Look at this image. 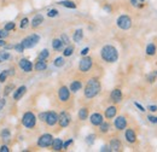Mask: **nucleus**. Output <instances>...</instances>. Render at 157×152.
<instances>
[{"mask_svg":"<svg viewBox=\"0 0 157 152\" xmlns=\"http://www.w3.org/2000/svg\"><path fill=\"white\" fill-rule=\"evenodd\" d=\"M15 28H16V23H13V22H9V23H6V24H5V29H6L7 32L13 30Z\"/></svg>","mask_w":157,"mask_h":152,"instance_id":"nucleus-39","label":"nucleus"},{"mask_svg":"<svg viewBox=\"0 0 157 152\" xmlns=\"http://www.w3.org/2000/svg\"><path fill=\"white\" fill-rule=\"evenodd\" d=\"M18 65H20V68L24 71V73H30V71L33 70V63H32L29 59H27V58H22V59H20Z\"/></svg>","mask_w":157,"mask_h":152,"instance_id":"nucleus-13","label":"nucleus"},{"mask_svg":"<svg viewBox=\"0 0 157 152\" xmlns=\"http://www.w3.org/2000/svg\"><path fill=\"white\" fill-rule=\"evenodd\" d=\"M7 35H9V33H7L6 29H1L0 30V39H5Z\"/></svg>","mask_w":157,"mask_h":152,"instance_id":"nucleus-47","label":"nucleus"},{"mask_svg":"<svg viewBox=\"0 0 157 152\" xmlns=\"http://www.w3.org/2000/svg\"><path fill=\"white\" fill-rule=\"evenodd\" d=\"M96 134H90V135H87L86 136V139H85V141H86V144L88 145V146H92L93 144H94V141H96Z\"/></svg>","mask_w":157,"mask_h":152,"instance_id":"nucleus-30","label":"nucleus"},{"mask_svg":"<svg viewBox=\"0 0 157 152\" xmlns=\"http://www.w3.org/2000/svg\"><path fill=\"white\" fill-rule=\"evenodd\" d=\"M78 116L80 121H86V120L88 118V109H87V108H81V109L78 110Z\"/></svg>","mask_w":157,"mask_h":152,"instance_id":"nucleus-27","label":"nucleus"},{"mask_svg":"<svg viewBox=\"0 0 157 152\" xmlns=\"http://www.w3.org/2000/svg\"><path fill=\"white\" fill-rule=\"evenodd\" d=\"M93 65V59L88 56H83L78 63V70L81 73H88Z\"/></svg>","mask_w":157,"mask_h":152,"instance_id":"nucleus-5","label":"nucleus"},{"mask_svg":"<svg viewBox=\"0 0 157 152\" xmlns=\"http://www.w3.org/2000/svg\"><path fill=\"white\" fill-rule=\"evenodd\" d=\"M145 53H146L147 57H155V56H156L157 47H156V45H155V42L147 44V46H146V48H145Z\"/></svg>","mask_w":157,"mask_h":152,"instance_id":"nucleus-18","label":"nucleus"},{"mask_svg":"<svg viewBox=\"0 0 157 152\" xmlns=\"http://www.w3.org/2000/svg\"><path fill=\"white\" fill-rule=\"evenodd\" d=\"M10 53L7 52V51H1L0 52V63H2V62H5V60H7V59H10Z\"/></svg>","mask_w":157,"mask_h":152,"instance_id":"nucleus-35","label":"nucleus"},{"mask_svg":"<svg viewBox=\"0 0 157 152\" xmlns=\"http://www.w3.org/2000/svg\"><path fill=\"white\" fill-rule=\"evenodd\" d=\"M81 88H82V82H81V81H78V80L73 81V82L70 83V87H69L70 92H73V93H76V92H78Z\"/></svg>","mask_w":157,"mask_h":152,"instance_id":"nucleus-23","label":"nucleus"},{"mask_svg":"<svg viewBox=\"0 0 157 152\" xmlns=\"http://www.w3.org/2000/svg\"><path fill=\"white\" fill-rule=\"evenodd\" d=\"M51 147H52L53 151H62L63 150V140L59 139V138L53 139V142H52Z\"/></svg>","mask_w":157,"mask_h":152,"instance_id":"nucleus-22","label":"nucleus"},{"mask_svg":"<svg viewBox=\"0 0 157 152\" xmlns=\"http://www.w3.org/2000/svg\"><path fill=\"white\" fill-rule=\"evenodd\" d=\"M53 136L51 134L46 133L40 135L39 139H38V146L39 147H51L52 142H53Z\"/></svg>","mask_w":157,"mask_h":152,"instance_id":"nucleus-7","label":"nucleus"},{"mask_svg":"<svg viewBox=\"0 0 157 152\" xmlns=\"http://www.w3.org/2000/svg\"><path fill=\"white\" fill-rule=\"evenodd\" d=\"M88 52H90V47H85L83 50H81V52H80V53H81V56L83 57V56H87V55H88Z\"/></svg>","mask_w":157,"mask_h":152,"instance_id":"nucleus-49","label":"nucleus"},{"mask_svg":"<svg viewBox=\"0 0 157 152\" xmlns=\"http://www.w3.org/2000/svg\"><path fill=\"white\" fill-rule=\"evenodd\" d=\"M144 2H145V0H139V5H138V9H143V6H144Z\"/></svg>","mask_w":157,"mask_h":152,"instance_id":"nucleus-55","label":"nucleus"},{"mask_svg":"<svg viewBox=\"0 0 157 152\" xmlns=\"http://www.w3.org/2000/svg\"><path fill=\"white\" fill-rule=\"evenodd\" d=\"M109 147H110V151H113V152L121 151V149H122V144H121L120 139H117V138L111 139L110 142H109Z\"/></svg>","mask_w":157,"mask_h":152,"instance_id":"nucleus-16","label":"nucleus"},{"mask_svg":"<svg viewBox=\"0 0 157 152\" xmlns=\"http://www.w3.org/2000/svg\"><path fill=\"white\" fill-rule=\"evenodd\" d=\"M90 122H91L92 126L99 127V126L104 122V116H103L101 114H99V112H94V114L91 115V117H90Z\"/></svg>","mask_w":157,"mask_h":152,"instance_id":"nucleus-14","label":"nucleus"},{"mask_svg":"<svg viewBox=\"0 0 157 152\" xmlns=\"http://www.w3.org/2000/svg\"><path fill=\"white\" fill-rule=\"evenodd\" d=\"M116 115H117V108L115 105H111V106H108L106 108L104 116H105L106 120H113V118L116 117Z\"/></svg>","mask_w":157,"mask_h":152,"instance_id":"nucleus-17","label":"nucleus"},{"mask_svg":"<svg viewBox=\"0 0 157 152\" xmlns=\"http://www.w3.org/2000/svg\"><path fill=\"white\" fill-rule=\"evenodd\" d=\"M147 121L152 124H157V116H154V115H149L147 116Z\"/></svg>","mask_w":157,"mask_h":152,"instance_id":"nucleus-41","label":"nucleus"},{"mask_svg":"<svg viewBox=\"0 0 157 152\" xmlns=\"http://www.w3.org/2000/svg\"><path fill=\"white\" fill-rule=\"evenodd\" d=\"M7 76H9V71H7V70L1 71V74H0V82H4V81L6 80Z\"/></svg>","mask_w":157,"mask_h":152,"instance_id":"nucleus-42","label":"nucleus"},{"mask_svg":"<svg viewBox=\"0 0 157 152\" xmlns=\"http://www.w3.org/2000/svg\"><path fill=\"white\" fill-rule=\"evenodd\" d=\"M64 64H65L64 56H63V57H57L55 60H53V65H55V66H57V68H62Z\"/></svg>","mask_w":157,"mask_h":152,"instance_id":"nucleus-29","label":"nucleus"},{"mask_svg":"<svg viewBox=\"0 0 157 152\" xmlns=\"http://www.w3.org/2000/svg\"><path fill=\"white\" fill-rule=\"evenodd\" d=\"M13 48H15V51H16L17 53H23V51H24V46L22 45V42L16 44V45L13 46Z\"/></svg>","mask_w":157,"mask_h":152,"instance_id":"nucleus-37","label":"nucleus"},{"mask_svg":"<svg viewBox=\"0 0 157 152\" xmlns=\"http://www.w3.org/2000/svg\"><path fill=\"white\" fill-rule=\"evenodd\" d=\"M22 124L28 129L34 128L35 124H36V116L30 111H27L22 117Z\"/></svg>","mask_w":157,"mask_h":152,"instance_id":"nucleus-3","label":"nucleus"},{"mask_svg":"<svg viewBox=\"0 0 157 152\" xmlns=\"http://www.w3.org/2000/svg\"><path fill=\"white\" fill-rule=\"evenodd\" d=\"M156 78H157V70H154L152 73H150L149 75H147V82L149 83H154L155 81H156Z\"/></svg>","mask_w":157,"mask_h":152,"instance_id":"nucleus-33","label":"nucleus"},{"mask_svg":"<svg viewBox=\"0 0 157 152\" xmlns=\"http://www.w3.org/2000/svg\"><path fill=\"white\" fill-rule=\"evenodd\" d=\"M6 46V41L4 39H0V47H5Z\"/></svg>","mask_w":157,"mask_h":152,"instance_id":"nucleus-54","label":"nucleus"},{"mask_svg":"<svg viewBox=\"0 0 157 152\" xmlns=\"http://www.w3.org/2000/svg\"><path fill=\"white\" fill-rule=\"evenodd\" d=\"M110 99H111V101H113V103H115V104L121 103V101H122V99H123L122 91H121L120 88H115V89H113V91H111V93H110Z\"/></svg>","mask_w":157,"mask_h":152,"instance_id":"nucleus-15","label":"nucleus"},{"mask_svg":"<svg viewBox=\"0 0 157 152\" xmlns=\"http://www.w3.org/2000/svg\"><path fill=\"white\" fill-rule=\"evenodd\" d=\"M134 105H136V108H137L140 112H145V111H146V109H145V108H144L141 104H139L138 101H134Z\"/></svg>","mask_w":157,"mask_h":152,"instance_id":"nucleus-44","label":"nucleus"},{"mask_svg":"<svg viewBox=\"0 0 157 152\" xmlns=\"http://www.w3.org/2000/svg\"><path fill=\"white\" fill-rule=\"evenodd\" d=\"M60 6H64V7H68V9H76V4L71 0H62L57 2Z\"/></svg>","mask_w":157,"mask_h":152,"instance_id":"nucleus-26","label":"nucleus"},{"mask_svg":"<svg viewBox=\"0 0 157 152\" xmlns=\"http://www.w3.org/2000/svg\"><path fill=\"white\" fill-rule=\"evenodd\" d=\"M124 139L128 144L133 145L136 144L138 140V136H137V132L133 129V128H126L124 129Z\"/></svg>","mask_w":157,"mask_h":152,"instance_id":"nucleus-8","label":"nucleus"},{"mask_svg":"<svg viewBox=\"0 0 157 152\" xmlns=\"http://www.w3.org/2000/svg\"><path fill=\"white\" fill-rule=\"evenodd\" d=\"M34 69L36 71H45L47 69V62L45 59H38L34 65Z\"/></svg>","mask_w":157,"mask_h":152,"instance_id":"nucleus-20","label":"nucleus"},{"mask_svg":"<svg viewBox=\"0 0 157 152\" xmlns=\"http://www.w3.org/2000/svg\"><path fill=\"white\" fill-rule=\"evenodd\" d=\"M63 47H64V44L62 42L60 39H53L52 40V48L55 51H62Z\"/></svg>","mask_w":157,"mask_h":152,"instance_id":"nucleus-24","label":"nucleus"},{"mask_svg":"<svg viewBox=\"0 0 157 152\" xmlns=\"http://www.w3.org/2000/svg\"><path fill=\"white\" fill-rule=\"evenodd\" d=\"M104 10H105L106 12H109V13L113 11V9H111V6H110V5H104Z\"/></svg>","mask_w":157,"mask_h":152,"instance_id":"nucleus-53","label":"nucleus"},{"mask_svg":"<svg viewBox=\"0 0 157 152\" xmlns=\"http://www.w3.org/2000/svg\"><path fill=\"white\" fill-rule=\"evenodd\" d=\"M73 142H74V140H73V139H69V140H67L65 142H63V150H67V149H68Z\"/></svg>","mask_w":157,"mask_h":152,"instance_id":"nucleus-43","label":"nucleus"},{"mask_svg":"<svg viewBox=\"0 0 157 152\" xmlns=\"http://www.w3.org/2000/svg\"><path fill=\"white\" fill-rule=\"evenodd\" d=\"M25 92H27V87H25V86L18 87V88L13 92V99H15V100H20L21 98L25 94Z\"/></svg>","mask_w":157,"mask_h":152,"instance_id":"nucleus-21","label":"nucleus"},{"mask_svg":"<svg viewBox=\"0 0 157 152\" xmlns=\"http://www.w3.org/2000/svg\"><path fill=\"white\" fill-rule=\"evenodd\" d=\"M129 2H131V5L134 6V7H138V5H139V0H129Z\"/></svg>","mask_w":157,"mask_h":152,"instance_id":"nucleus-51","label":"nucleus"},{"mask_svg":"<svg viewBox=\"0 0 157 152\" xmlns=\"http://www.w3.org/2000/svg\"><path fill=\"white\" fill-rule=\"evenodd\" d=\"M100 56H101V59L106 63H115L118 59L117 48L113 45H105L100 50Z\"/></svg>","mask_w":157,"mask_h":152,"instance_id":"nucleus-2","label":"nucleus"},{"mask_svg":"<svg viewBox=\"0 0 157 152\" xmlns=\"http://www.w3.org/2000/svg\"><path fill=\"white\" fill-rule=\"evenodd\" d=\"M100 151L101 152H110V147H109V145H104V146L100 149Z\"/></svg>","mask_w":157,"mask_h":152,"instance_id":"nucleus-50","label":"nucleus"},{"mask_svg":"<svg viewBox=\"0 0 157 152\" xmlns=\"http://www.w3.org/2000/svg\"><path fill=\"white\" fill-rule=\"evenodd\" d=\"M60 40H62V42L64 44V45H69L70 44V39H69V36L67 35V34H62V36H60Z\"/></svg>","mask_w":157,"mask_h":152,"instance_id":"nucleus-40","label":"nucleus"},{"mask_svg":"<svg viewBox=\"0 0 157 152\" xmlns=\"http://www.w3.org/2000/svg\"><path fill=\"white\" fill-rule=\"evenodd\" d=\"M42 23H44V16H42V15H40V13H38V15H35V16L33 17L30 25H32V28H34V29H35V28L40 27Z\"/></svg>","mask_w":157,"mask_h":152,"instance_id":"nucleus-19","label":"nucleus"},{"mask_svg":"<svg viewBox=\"0 0 157 152\" xmlns=\"http://www.w3.org/2000/svg\"><path fill=\"white\" fill-rule=\"evenodd\" d=\"M28 24H29V19L27 18V17H24V18L21 19V23H20V27L22 29H25L27 27H28Z\"/></svg>","mask_w":157,"mask_h":152,"instance_id":"nucleus-38","label":"nucleus"},{"mask_svg":"<svg viewBox=\"0 0 157 152\" xmlns=\"http://www.w3.org/2000/svg\"><path fill=\"white\" fill-rule=\"evenodd\" d=\"M71 122V117L70 115L68 114L67 111H62L59 114V118H58V124L60 128H67Z\"/></svg>","mask_w":157,"mask_h":152,"instance_id":"nucleus-9","label":"nucleus"},{"mask_svg":"<svg viewBox=\"0 0 157 152\" xmlns=\"http://www.w3.org/2000/svg\"><path fill=\"white\" fill-rule=\"evenodd\" d=\"M10 150H9V147L6 146V145H2L1 147H0V152H9Z\"/></svg>","mask_w":157,"mask_h":152,"instance_id":"nucleus-52","label":"nucleus"},{"mask_svg":"<svg viewBox=\"0 0 157 152\" xmlns=\"http://www.w3.org/2000/svg\"><path fill=\"white\" fill-rule=\"evenodd\" d=\"M116 24H117V27L120 29H122V30H128V29H131L132 28V18L129 17V16H127V15H121L117 19H116Z\"/></svg>","mask_w":157,"mask_h":152,"instance_id":"nucleus-4","label":"nucleus"},{"mask_svg":"<svg viewBox=\"0 0 157 152\" xmlns=\"http://www.w3.org/2000/svg\"><path fill=\"white\" fill-rule=\"evenodd\" d=\"M147 110H149L150 112H152V114H154V112H156L157 105H149V106H147Z\"/></svg>","mask_w":157,"mask_h":152,"instance_id":"nucleus-48","label":"nucleus"},{"mask_svg":"<svg viewBox=\"0 0 157 152\" xmlns=\"http://www.w3.org/2000/svg\"><path fill=\"white\" fill-rule=\"evenodd\" d=\"M58 10H56V9H52V10H48V12H47V16L50 17V18H53V17H57L58 16Z\"/></svg>","mask_w":157,"mask_h":152,"instance_id":"nucleus-36","label":"nucleus"},{"mask_svg":"<svg viewBox=\"0 0 157 152\" xmlns=\"http://www.w3.org/2000/svg\"><path fill=\"white\" fill-rule=\"evenodd\" d=\"M58 118H59V115L56 111H47V117H46L45 123L48 127H55L58 123Z\"/></svg>","mask_w":157,"mask_h":152,"instance_id":"nucleus-10","label":"nucleus"},{"mask_svg":"<svg viewBox=\"0 0 157 152\" xmlns=\"http://www.w3.org/2000/svg\"><path fill=\"white\" fill-rule=\"evenodd\" d=\"M83 39V30L82 29H76L74 32V35H73V40L76 42V44H80Z\"/></svg>","mask_w":157,"mask_h":152,"instance_id":"nucleus-25","label":"nucleus"},{"mask_svg":"<svg viewBox=\"0 0 157 152\" xmlns=\"http://www.w3.org/2000/svg\"><path fill=\"white\" fill-rule=\"evenodd\" d=\"M0 136H1V139H2V140H10L11 133H10V131H9L7 128H5V129H2V131H1Z\"/></svg>","mask_w":157,"mask_h":152,"instance_id":"nucleus-32","label":"nucleus"},{"mask_svg":"<svg viewBox=\"0 0 157 152\" xmlns=\"http://www.w3.org/2000/svg\"><path fill=\"white\" fill-rule=\"evenodd\" d=\"M99 131L101 134H106L109 131H110V123L108 122H103L100 126H99Z\"/></svg>","mask_w":157,"mask_h":152,"instance_id":"nucleus-28","label":"nucleus"},{"mask_svg":"<svg viewBox=\"0 0 157 152\" xmlns=\"http://www.w3.org/2000/svg\"><path fill=\"white\" fill-rule=\"evenodd\" d=\"M73 53H74V47H73V46H69V45H68V46L63 50V56H64V57H70Z\"/></svg>","mask_w":157,"mask_h":152,"instance_id":"nucleus-31","label":"nucleus"},{"mask_svg":"<svg viewBox=\"0 0 157 152\" xmlns=\"http://www.w3.org/2000/svg\"><path fill=\"white\" fill-rule=\"evenodd\" d=\"M101 91V85H100V81L96 77H92L87 81L86 86H85V91H83V95L87 98V99H92L94 97L100 93Z\"/></svg>","mask_w":157,"mask_h":152,"instance_id":"nucleus-1","label":"nucleus"},{"mask_svg":"<svg viewBox=\"0 0 157 152\" xmlns=\"http://www.w3.org/2000/svg\"><path fill=\"white\" fill-rule=\"evenodd\" d=\"M48 57H50V51H48L47 48H45V50H42V51L39 53L38 59H45V60H46Z\"/></svg>","mask_w":157,"mask_h":152,"instance_id":"nucleus-34","label":"nucleus"},{"mask_svg":"<svg viewBox=\"0 0 157 152\" xmlns=\"http://www.w3.org/2000/svg\"><path fill=\"white\" fill-rule=\"evenodd\" d=\"M40 41V36L38 34H32L27 38H24L21 42L24 46V48H33L34 46H36Z\"/></svg>","mask_w":157,"mask_h":152,"instance_id":"nucleus-6","label":"nucleus"},{"mask_svg":"<svg viewBox=\"0 0 157 152\" xmlns=\"http://www.w3.org/2000/svg\"><path fill=\"white\" fill-rule=\"evenodd\" d=\"M13 89H15V86H13V85H9V86L5 88V95L10 94L11 91H13Z\"/></svg>","mask_w":157,"mask_h":152,"instance_id":"nucleus-45","label":"nucleus"},{"mask_svg":"<svg viewBox=\"0 0 157 152\" xmlns=\"http://www.w3.org/2000/svg\"><path fill=\"white\" fill-rule=\"evenodd\" d=\"M46 117H47V112L45 111V112H40L39 116H38V118H39L41 122H45L46 121Z\"/></svg>","mask_w":157,"mask_h":152,"instance_id":"nucleus-46","label":"nucleus"},{"mask_svg":"<svg viewBox=\"0 0 157 152\" xmlns=\"http://www.w3.org/2000/svg\"><path fill=\"white\" fill-rule=\"evenodd\" d=\"M58 99L62 103H67L70 99V89L67 86H62L58 89Z\"/></svg>","mask_w":157,"mask_h":152,"instance_id":"nucleus-12","label":"nucleus"},{"mask_svg":"<svg viewBox=\"0 0 157 152\" xmlns=\"http://www.w3.org/2000/svg\"><path fill=\"white\" fill-rule=\"evenodd\" d=\"M114 127H115V129L118 131V132L126 129L127 128V118L124 116H117V117H115V120H114Z\"/></svg>","mask_w":157,"mask_h":152,"instance_id":"nucleus-11","label":"nucleus"}]
</instances>
